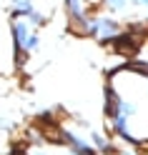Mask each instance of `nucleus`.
I'll return each mask as SVG.
<instances>
[{
  "label": "nucleus",
  "instance_id": "obj_8",
  "mask_svg": "<svg viewBox=\"0 0 148 155\" xmlns=\"http://www.w3.org/2000/svg\"><path fill=\"white\" fill-rule=\"evenodd\" d=\"M128 3H136V5H143V8H148V0H128Z\"/></svg>",
  "mask_w": 148,
  "mask_h": 155
},
{
  "label": "nucleus",
  "instance_id": "obj_2",
  "mask_svg": "<svg viewBox=\"0 0 148 155\" xmlns=\"http://www.w3.org/2000/svg\"><path fill=\"white\" fill-rule=\"evenodd\" d=\"M30 33H33V25L28 23V20H23V18H15L13 20V25H10V35H13V48H15V58H18V63L23 65V60H25V43H28V38H30Z\"/></svg>",
  "mask_w": 148,
  "mask_h": 155
},
{
  "label": "nucleus",
  "instance_id": "obj_5",
  "mask_svg": "<svg viewBox=\"0 0 148 155\" xmlns=\"http://www.w3.org/2000/svg\"><path fill=\"white\" fill-rule=\"evenodd\" d=\"M10 8H13L15 18H25L35 5H33V0H10Z\"/></svg>",
  "mask_w": 148,
  "mask_h": 155
},
{
  "label": "nucleus",
  "instance_id": "obj_4",
  "mask_svg": "<svg viewBox=\"0 0 148 155\" xmlns=\"http://www.w3.org/2000/svg\"><path fill=\"white\" fill-rule=\"evenodd\" d=\"M91 145H93V150L101 153V155H113V143L108 140L105 135H101L98 130H91Z\"/></svg>",
  "mask_w": 148,
  "mask_h": 155
},
{
  "label": "nucleus",
  "instance_id": "obj_1",
  "mask_svg": "<svg viewBox=\"0 0 148 155\" xmlns=\"http://www.w3.org/2000/svg\"><path fill=\"white\" fill-rule=\"evenodd\" d=\"M123 30V25L111 15H88V25H85V35L98 38V40H111L113 35Z\"/></svg>",
  "mask_w": 148,
  "mask_h": 155
},
{
  "label": "nucleus",
  "instance_id": "obj_7",
  "mask_svg": "<svg viewBox=\"0 0 148 155\" xmlns=\"http://www.w3.org/2000/svg\"><path fill=\"white\" fill-rule=\"evenodd\" d=\"M101 5H105L111 13H121V10H126L131 3H128V0H101Z\"/></svg>",
  "mask_w": 148,
  "mask_h": 155
},
{
  "label": "nucleus",
  "instance_id": "obj_3",
  "mask_svg": "<svg viewBox=\"0 0 148 155\" xmlns=\"http://www.w3.org/2000/svg\"><path fill=\"white\" fill-rule=\"evenodd\" d=\"M60 138L68 143V148H71L73 155H98V153L93 150V145H91V143H85L81 135H73L71 130H63V133H60Z\"/></svg>",
  "mask_w": 148,
  "mask_h": 155
},
{
  "label": "nucleus",
  "instance_id": "obj_6",
  "mask_svg": "<svg viewBox=\"0 0 148 155\" xmlns=\"http://www.w3.org/2000/svg\"><path fill=\"white\" fill-rule=\"evenodd\" d=\"M23 20H28V23L35 25V28H40V25H45V23H48V15H45L43 10H38V8H33V10L23 18Z\"/></svg>",
  "mask_w": 148,
  "mask_h": 155
},
{
  "label": "nucleus",
  "instance_id": "obj_10",
  "mask_svg": "<svg viewBox=\"0 0 148 155\" xmlns=\"http://www.w3.org/2000/svg\"><path fill=\"white\" fill-rule=\"evenodd\" d=\"M146 80H148V78H146Z\"/></svg>",
  "mask_w": 148,
  "mask_h": 155
},
{
  "label": "nucleus",
  "instance_id": "obj_9",
  "mask_svg": "<svg viewBox=\"0 0 148 155\" xmlns=\"http://www.w3.org/2000/svg\"><path fill=\"white\" fill-rule=\"evenodd\" d=\"M123 155H136V153H133V150H131V153H123Z\"/></svg>",
  "mask_w": 148,
  "mask_h": 155
}]
</instances>
